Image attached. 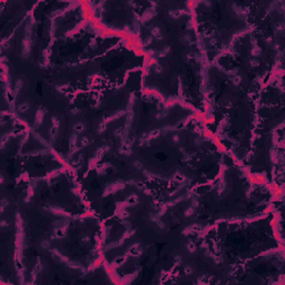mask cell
<instances>
[{
    "instance_id": "d6a6232c",
    "label": "cell",
    "mask_w": 285,
    "mask_h": 285,
    "mask_svg": "<svg viewBox=\"0 0 285 285\" xmlns=\"http://www.w3.org/2000/svg\"><path fill=\"white\" fill-rule=\"evenodd\" d=\"M133 166H134V168L137 169V171H138V169H142V164L139 162V160H135V162L133 163Z\"/></svg>"
},
{
    "instance_id": "4dcf8cb0",
    "label": "cell",
    "mask_w": 285,
    "mask_h": 285,
    "mask_svg": "<svg viewBox=\"0 0 285 285\" xmlns=\"http://www.w3.org/2000/svg\"><path fill=\"white\" fill-rule=\"evenodd\" d=\"M151 43H153V37L151 36H148V37H146L145 39H144V47H147V46H149V45H151Z\"/></svg>"
},
{
    "instance_id": "1f68e13d",
    "label": "cell",
    "mask_w": 285,
    "mask_h": 285,
    "mask_svg": "<svg viewBox=\"0 0 285 285\" xmlns=\"http://www.w3.org/2000/svg\"><path fill=\"white\" fill-rule=\"evenodd\" d=\"M275 31L276 32H279V34H283V31H284V25L283 23H277L276 25V28H275Z\"/></svg>"
},
{
    "instance_id": "9a60e30c",
    "label": "cell",
    "mask_w": 285,
    "mask_h": 285,
    "mask_svg": "<svg viewBox=\"0 0 285 285\" xmlns=\"http://www.w3.org/2000/svg\"><path fill=\"white\" fill-rule=\"evenodd\" d=\"M154 71L156 72L157 75H160V76H163L165 72H166L164 66L160 64H156V63H154Z\"/></svg>"
},
{
    "instance_id": "2e32d148",
    "label": "cell",
    "mask_w": 285,
    "mask_h": 285,
    "mask_svg": "<svg viewBox=\"0 0 285 285\" xmlns=\"http://www.w3.org/2000/svg\"><path fill=\"white\" fill-rule=\"evenodd\" d=\"M22 86H23V81L22 79H17L16 84H14V95H19L20 92L22 90Z\"/></svg>"
},
{
    "instance_id": "484cf974",
    "label": "cell",
    "mask_w": 285,
    "mask_h": 285,
    "mask_svg": "<svg viewBox=\"0 0 285 285\" xmlns=\"http://www.w3.org/2000/svg\"><path fill=\"white\" fill-rule=\"evenodd\" d=\"M34 137H35L36 139H37V140H38L39 142H40L41 145H43V146H48V144H47V140H46V139H45L43 137H41V136L39 135V134H36V133H35V134H34Z\"/></svg>"
},
{
    "instance_id": "3957f363",
    "label": "cell",
    "mask_w": 285,
    "mask_h": 285,
    "mask_svg": "<svg viewBox=\"0 0 285 285\" xmlns=\"http://www.w3.org/2000/svg\"><path fill=\"white\" fill-rule=\"evenodd\" d=\"M43 209L49 214H52L55 216H58V217H67V215L65 213V211L61 208V207H58L56 205H45L43 206Z\"/></svg>"
},
{
    "instance_id": "e575fe53",
    "label": "cell",
    "mask_w": 285,
    "mask_h": 285,
    "mask_svg": "<svg viewBox=\"0 0 285 285\" xmlns=\"http://www.w3.org/2000/svg\"><path fill=\"white\" fill-rule=\"evenodd\" d=\"M79 112H80V110H79L78 108H74V109H71V110H70V114H71V115H74V116H75V115H77V114H78Z\"/></svg>"
},
{
    "instance_id": "f546056e",
    "label": "cell",
    "mask_w": 285,
    "mask_h": 285,
    "mask_svg": "<svg viewBox=\"0 0 285 285\" xmlns=\"http://www.w3.org/2000/svg\"><path fill=\"white\" fill-rule=\"evenodd\" d=\"M260 65V61L257 60V59H251L249 61V68H255V67H257Z\"/></svg>"
},
{
    "instance_id": "d4e9b609",
    "label": "cell",
    "mask_w": 285,
    "mask_h": 285,
    "mask_svg": "<svg viewBox=\"0 0 285 285\" xmlns=\"http://www.w3.org/2000/svg\"><path fill=\"white\" fill-rule=\"evenodd\" d=\"M171 142H173V145H174V146L178 145V144L180 142V136L178 135V134H174V135L171 137Z\"/></svg>"
},
{
    "instance_id": "d590c367",
    "label": "cell",
    "mask_w": 285,
    "mask_h": 285,
    "mask_svg": "<svg viewBox=\"0 0 285 285\" xmlns=\"http://www.w3.org/2000/svg\"><path fill=\"white\" fill-rule=\"evenodd\" d=\"M6 227H9V224H7V222L6 221H3L1 223V228H2V231H3Z\"/></svg>"
},
{
    "instance_id": "4fadbf2b",
    "label": "cell",
    "mask_w": 285,
    "mask_h": 285,
    "mask_svg": "<svg viewBox=\"0 0 285 285\" xmlns=\"http://www.w3.org/2000/svg\"><path fill=\"white\" fill-rule=\"evenodd\" d=\"M30 106H31V104L29 101H27V100H25L23 103H21L18 106V112L19 113H26V112H28L29 109H30Z\"/></svg>"
},
{
    "instance_id": "52a82bcc",
    "label": "cell",
    "mask_w": 285,
    "mask_h": 285,
    "mask_svg": "<svg viewBox=\"0 0 285 285\" xmlns=\"http://www.w3.org/2000/svg\"><path fill=\"white\" fill-rule=\"evenodd\" d=\"M142 245H140V243H135V244H133L131 245V247L128 249V253L130 255H139L140 253H142Z\"/></svg>"
},
{
    "instance_id": "44dd1931",
    "label": "cell",
    "mask_w": 285,
    "mask_h": 285,
    "mask_svg": "<svg viewBox=\"0 0 285 285\" xmlns=\"http://www.w3.org/2000/svg\"><path fill=\"white\" fill-rule=\"evenodd\" d=\"M195 204H193V205H191V206L188 207L187 209L185 211V216L186 217H192L193 215L195 214V212H196V208H195Z\"/></svg>"
},
{
    "instance_id": "6da1fadb",
    "label": "cell",
    "mask_w": 285,
    "mask_h": 285,
    "mask_svg": "<svg viewBox=\"0 0 285 285\" xmlns=\"http://www.w3.org/2000/svg\"><path fill=\"white\" fill-rule=\"evenodd\" d=\"M125 189V183L123 180H114V182H110L105 188V194L109 195V194H115V193H118Z\"/></svg>"
},
{
    "instance_id": "277c9868",
    "label": "cell",
    "mask_w": 285,
    "mask_h": 285,
    "mask_svg": "<svg viewBox=\"0 0 285 285\" xmlns=\"http://www.w3.org/2000/svg\"><path fill=\"white\" fill-rule=\"evenodd\" d=\"M155 16H156V10H155L154 8H148V9L142 14L139 22H142V23H147V22L150 21Z\"/></svg>"
},
{
    "instance_id": "603a6c76",
    "label": "cell",
    "mask_w": 285,
    "mask_h": 285,
    "mask_svg": "<svg viewBox=\"0 0 285 285\" xmlns=\"http://www.w3.org/2000/svg\"><path fill=\"white\" fill-rule=\"evenodd\" d=\"M9 137H10L9 133H7V134H3L2 137H1V148H2V149H5L6 145L9 142Z\"/></svg>"
},
{
    "instance_id": "836d02e7",
    "label": "cell",
    "mask_w": 285,
    "mask_h": 285,
    "mask_svg": "<svg viewBox=\"0 0 285 285\" xmlns=\"http://www.w3.org/2000/svg\"><path fill=\"white\" fill-rule=\"evenodd\" d=\"M185 272H186V274H192V273H194V268H193V266H191V265L186 266Z\"/></svg>"
},
{
    "instance_id": "7a4b0ae2",
    "label": "cell",
    "mask_w": 285,
    "mask_h": 285,
    "mask_svg": "<svg viewBox=\"0 0 285 285\" xmlns=\"http://www.w3.org/2000/svg\"><path fill=\"white\" fill-rule=\"evenodd\" d=\"M52 125H51V129H50V137H51V142H56L59 135V130H60V118L57 116L52 117Z\"/></svg>"
},
{
    "instance_id": "d6986e66",
    "label": "cell",
    "mask_w": 285,
    "mask_h": 285,
    "mask_svg": "<svg viewBox=\"0 0 285 285\" xmlns=\"http://www.w3.org/2000/svg\"><path fill=\"white\" fill-rule=\"evenodd\" d=\"M186 251L189 253V254H194V253H196V245L194 244L193 242H187L186 244Z\"/></svg>"
},
{
    "instance_id": "e0dca14e",
    "label": "cell",
    "mask_w": 285,
    "mask_h": 285,
    "mask_svg": "<svg viewBox=\"0 0 285 285\" xmlns=\"http://www.w3.org/2000/svg\"><path fill=\"white\" fill-rule=\"evenodd\" d=\"M74 129H75V131L76 133H84L86 130V126L84 123H81V121H77L75 125H74Z\"/></svg>"
},
{
    "instance_id": "5b68a950",
    "label": "cell",
    "mask_w": 285,
    "mask_h": 285,
    "mask_svg": "<svg viewBox=\"0 0 285 285\" xmlns=\"http://www.w3.org/2000/svg\"><path fill=\"white\" fill-rule=\"evenodd\" d=\"M231 189V182L228 180L227 178H223L221 182V185L218 187V195L223 196L225 194H227Z\"/></svg>"
},
{
    "instance_id": "8fae6325",
    "label": "cell",
    "mask_w": 285,
    "mask_h": 285,
    "mask_svg": "<svg viewBox=\"0 0 285 285\" xmlns=\"http://www.w3.org/2000/svg\"><path fill=\"white\" fill-rule=\"evenodd\" d=\"M185 10H183V9H178V10H171V11H168V16H171V19H178V18H180L182 16H184L186 14Z\"/></svg>"
},
{
    "instance_id": "ffe728a7",
    "label": "cell",
    "mask_w": 285,
    "mask_h": 285,
    "mask_svg": "<svg viewBox=\"0 0 285 285\" xmlns=\"http://www.w3.org/2000/svg\"><path fill=\"white\" fill-rule=\"evenodd\" d=\"M80 242L83 243L84 245H88L90 243V235H89V233L81 234V236H80Z\"/></svg>"
},
{
    "instance_id": "f1b7e54d",
    "label": "cell",
    "mask_w": 285,
    "mask_h": 285,
    "mask_svg": "<svg viewBox=\"0 0 285 285\" xmlns=\"http://www.w3.org/2000/svg\"><path fill=\"white\" fill-rule=\"evenodd\" d=\"M89 145V138L87 136H83L80 138V147H86Z\"/></svg>"
},
{
    "instance_id": "9c48e42d",
    "label": "cell",
    "mask_w": 285,
    "mask_h": 285,
    "mask_svg": "<svg viewBox=\"0 0 285 285\" xmlns=\"http://www.w3.org/2000/svg\"><path fill=\"white\" fill-rule=\"evenodd\" d=\"M108 150H109V146H107V145L99 147L98 149L95 151V158H96V159H100V158L104 156Z\"/></svg>"
},
{
    "instance_id": "30bf717a",
    "label": "cell",
    "mask_w": 285,
    "mask_h": 285,
    "mask_svg": "<svg viewBox=\"0 0 285 285\" xmlns=\"http://www.w3.org/2000/svg\"><path fill=\"white\" fill-rule=\"evenodd\" d=\"M126 202H127V204H128L129 206L134 207L135 205L139 204V197L136 194H131V195H129L128 197L126 198Z\"/></svg>"
},
{
    "instance_id": "4316f807",
    "label": "cell",
    "mask_w": 285,
    "mask_h": 285,
    "mask_svg": "<svg viewBox=\"0 0 285 285\" xmlns=\"http://www.w3.org/2000/svg\"><path fill=\"white\" fill-rule=\"evenodd\" d=\"M8 205H9V200L6 197H2V200H1V214H3V212L8 207Z\"/></svg>"
},
{
    "instance_id": "8992f818",
    "label": "cell",
    "mask_w": 285,
    "mask_h": 285,
    "mask_svg": "<svg viewBox=\"0 0 285 285\" xmlns=\"http://www.w3.org/2000/svg\"><path fill=\"white\" fill-rule=\"evenodd\" d=\"M45 113H46V109H43V107H39L37 113H36L35 117V127L38 128L43 121V117H45Z\"/></svg>"
},
{
    "instance_id": "ba28073f",
    "label": "cell",
    "mask_w": 285,
    "mask_h": 285,
    "mask_svg": "<svg viewBox=\"0 0 285 285\" xmlns=\"http://www.w3.org/2000/svg\"><path fill=\"white\" fill-rule=\"evenodd\" d=\"M150 32H151V36L155 37V38L158 39V40H162V39L164 38V36L162 34V30H160V28H159L158 26L151 27V28H150Z\"/></svg>"
},
{
    "instance_id": "83f0119b",
    "label": "cell",
    "mask_w": 285,
    "mask_h": 285,
    "mask_svg": "<svg viewBox=\"0 0 285 285\" xmlns=\"http://www.w3.org/2000/svg\"><path fill=\"white\" fill-rule=\"evenodd\" d=\"M105 130H106V123L103 120L99 125L97 126V131H98L100 135H101V134H104V131H105Z\"/></svg>"
},
{
    "instance_id": "7c38bea8",
    "label": "cell",
    "mask_w": 285,
    "mask_h": 285,
    "mask_svg": "<svg viewBox=\"0 0 285 285\" xmlns=\"http://www.w3.org/2000/svg\"><path fill=\"white\" fill-rule=\"evenodd\" d=\"M179 41L183 43V45H186V46H191L194 43V39L192 38V36L189 35H185V36H182L180 38H179Z\"/></svg>"
},
{
    "instance_id": "5bb4252c",
    "label": "cell",
    "mask_w": 285,
    "mask_h": 285,
    "mask_svg": "<svg viewBox=\"0 0 285 285\" xmlns=\"http://www.w3.org/2000/svg\"><path fill=\"white\" fill-rule=\"evenodd\" d=\"M249 52H251V55L253 57H262L263 56V51H262V49L258 46H253V48L251 49Z\"/></svg>"
},
{
    "instance_id": "ac0fdd59",
    "label": "cell",
    "mask_w": 285,
    "mask_h": 285,
    "mask_svg": "<svg viewBox=\"0 0 285 285\" xmlns=\"http://www.w3.org/2000/svg\"><path fill=\"white\" fill-rule=\"evenodd\" d=\"M171 49L169 46H165L163 49L158 51V56H159V57H167L168 55H171Z\"/></svg>"
},
{
    "instance_id": "7402d4cb",
    "label": "cell",
    "mask_w": 285,
    "mask_h": 285,
    "mask_svg": "<svg viewBox=\"0 0 285 285\" xmlns=\"http://www.w3.org/2000/svg\"><path fill=\"white\" fill-rule=\"evenodd\" d=\"M200 226L198 224H196V223H195V224H192V225H189V226L185 229V234L186 233H188V234H189V233H194V232H196V231L200 229Z\"/></svg>"
},
{
    "instance_id": "cb8c5ba5",
    "label": "cell",
    "mask_w": 285,
    "mask_h": 285,
    "mask_svg": "<svg viewBox=\"0 0 285 285\" xmlns=\"http://www.w3.org/2000/svg\"><path fill=\"white\" fill-rule=\"evenodd\" d=\"M39 246L41 249H48L50 247V242L48 240H41L39 243Z\"/></svg>"
}]
</instances>
